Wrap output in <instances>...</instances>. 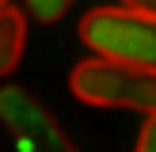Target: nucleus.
I'll return each instance as SVG.
<instances>
[{"mask_svg":"<svg viewBox=\"0 0 156 152\" xmlns=\"http://www.w3.org/2000/svg\"><path fill=\"white\" fill-rule=\"evenodd\" d=\"M133 152H156V114L141 122V133H137V144H133Z\"/></svg>","mask_w":156,"mask_h":152,"instance_id":"nucleus-6","label":"nucleus"},{"mask_svg":"<svg viewBox=\"0 0 156 152\" xmlns=\"http://www.w3.org/2000/svg\"><path fill=\"white\" fill-rule=\"evenodd\" d=\"M0 122L15 133L23 152H80L57 118L19 84H0Z\"/></svg>","mask_w":156,"mask_h":152,"instance_id":"nucleus-3","label":"nucleus"},{"mask_svg":"<svg viewBox=\"0 0 156 152\" xmlns=\"http://www.w3.org/2000/svg\"><path fill=\"white\" fill-rule=\"evenodd\" d=\"M23 15H30L38 23H57L69 15V0H34V4L23 8Z\"/></svg>","mask_w":156,"mask_h":152,"instance_id":"nucleus-5","label":"nucleus"},{"mask_svg":"<svg viewBox=\"0 0 156 152\" xmlns=\"http://www.w3.org/2000/svg\"><path fill=\"white\" fill-rule=\"evenodd\" d=\"M80 42L99 61L156 68V23L137 15L129 4H103L84 12Z\"/></svg>","mask_w":156,"mask_h":152,"instance_id":"nucleus-1","label":"nucleus"},{"mask_svg":"<svg viewBox=\"0 0 156 152\" xmlns=\"http://www.w3.org/2000/svg\"><path fill=\"white\" fill-rule=\"evenodd\" d=\"M27 50V15L19 4H0V80L19 68Z\"/></svg>","mask_w":156,"mask_h":152,"instance_id":"nucleus-4","label":"nucleus"},{"mask_svg":"<svg viewBox=\"0 0 156 152\" xmlns=\"http://www.w3.org/2000/svg\"><path fill=\"white\" fill-rule=\"evenodd\" d=\"M129 8H133L137 15H145V19H152V23H156V0H133Z\"/></svg>","mask_w":156,"mask_h":152,"instance_id":"nucleus-7","label":"nucleus"},{"mask_svg":"<svg viewBox=\"0 0 156 152\" xmlns=\"http://www.w3.org/2000/svg\"><path fill=\"white\" fill-rule=\"evenodd\" d=\"M69 91L88 106L141 110L149 118L156 114V68L114 65V61L88 57L69 72Z\"/></svg>","mask_w":156,"mask_h":152,"instance_id":"nucleus-2","label":"nucleus"}]
</instances>
